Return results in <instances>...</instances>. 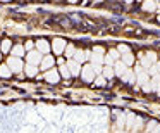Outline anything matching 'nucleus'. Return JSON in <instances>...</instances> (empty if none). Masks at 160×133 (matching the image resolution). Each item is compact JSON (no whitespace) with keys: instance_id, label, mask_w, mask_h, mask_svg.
Returning <instances> with one entry per match:
<instances>
[{"instance_id":"obj_1","label":"nucleus","mask_w":160,"mask_h":133,"mask_svg":"<svg viewBox=\"0 0 160 133\" xmlns=\"http://www.w3.org/2000/svg\"><path fill=\"white\" fill-rule=\"evenodd\" d=\"M7 64H9V67L12 69V73H21V71L24 69V64H22V59H21V57L11 56V57L7 59Z\"/></svg>"},{"instance_id":"obj_2","label":"nucleus","mask_w":160,"mask_h":133,"mask_svg":"<svg viewBox=\"0 0 160 133\" xmlns=\"http://www.w3.org/2000/svg\"><path fill=\"white\" fill-rule=\"evenodd\" d=\"M26 61H28V64H36V66H40L43 61V56L40 50H29L28 56H26Z\"/></svg>"},{"instance_id":"obj_3","label":"nucleus","mask_w":160,"mask_h":133,"mask_svg":"<svg viewBox=\"0 0 160 133\" xmlns=\"http://www.w3.org/2000/svg\"><path fill=\"white\" fill-rule=\"evenodd\" d=\"M81 76H83V80L86 81V83H91V81H95V76H97V73H95L93 66H84L83 69H81Z\"/></svg>"},{"instance_id":"obj_4","label":"nucleus","mask_w":160,"mask_h":133,"mask_svg":"<svg viewBox=\"0 0 160 133\" xmlns=\"http://www.w3.org/2000/svg\"><path fill=\"white\" fill-rule=\"evenodd\" d=\"M52 49H53V52L55 54H62L64 50L67 49V45H66V40H62V38H55L53 40V45H52Z\"/></svg>"},{"instance_id":"obj_5","label":"nucleus","mask_w":160,"mask_h":133,"mask_svg":"<svg viewBox=\"0 0 160 133\" xmlns=\"http://www.w3.org/2000/svg\"><path fill=\"white\" fill-rule=\"evenodd\" d=\"M59 78H60V73L57 69L45 71V80L48 81V83H59Z\"/></svg>"},{"instance_id":"obj_6","label":"nucleus","mask_w":160,"mask_h":133,"mask_svg":"<svg viewBox=\"0 0 160 133\" xmlns=\"http://www.w3.org/2000/svg\"><path fill=\"white\" fill-rule=\"evenodd\" d=\"M53 64H55V59H53L52 56H43V61H42V64H40V69L48 71V69L53 67Z\"/></svg>"},{"instance_id":"obj_7","label":"nucleus","mask_w":160,"mask_h":133,"mask_svg":"<svg viewBox=\"0 0 160 133\" xmlns=\"http://www.w3.org/2000/svg\"><path fill=\"white\" fill-rule=\"evenodd\" d=\"M119 57H121V52H119L117 49H114V50H110V52H108V56H105V61H103V62L107 64V66H110V64H114L115 61L119 59Z\"/></svg>"},{"instance_id":"obj_8","label":"nucleus","mask_w":160,"mask_h":133,"mask_svg":"<svg viewBox=\"0 0 160 133\" xmlns=\"http://www.w3.org/2000/svg\"><path fill=\"white\" fill-rule=\"evenodd\" d=\"M67 66H69V69H71V74L72 76H78V74H81V64L78 62V61H74V59H71L69 62H67Z\"/></svg>"},{"instance_id":"obj_9","label":"nucleus","mask_w":160,"mask_h":133,"mask_svg":"<svg viewBox=\"0 0 160 133\" xmlns=\"http://www.w3.org/2000/svg\"><path fill=\"white\" fill-rule=\"evenodd\" d=\"M38 69L40 67L36 66V64H28V66H24V73L28 78H35L36 74H38Z\"/></svg>"},{"instance_id":"obj_10","label":"nucleus","mask_w":160,"mask_h":133,"mask_svg":"<svg viewBox=\"0 0 160 133\" xmlns=\"http://www.w3.org/2000/svg\"><path fill=\"white\" fill-rule=\"evenodd\" d=\"M36 50H40L42 54H48L50 52V45L47 40H38L36 42Z\"/></svg>"},{"instance_id":"obj_11","label":"nucleus","mask_w":160,"mask_h":133,"mask_svg":"<svg viewBox=\"0 0 160 133\" xmlns=\"http://www.w3.org/2000/svg\"><path fill=\"white\" fill-rule=\"evenodd\" d=\"M126 67H128V66H126V64L122 62V61H119V62L115 61V62H114V71H115V74H117V76H122V74H124L126 71H128Z\"/></svg>"},{"instance_id":"obj_12","label":"nucleus","mask_w":160,"mask_h":133,"mask_svg":"<svg viewBox=\"0 0 160 133\" xmlns=\"http://www.w3.org/2000/svg\"><path fill=\"white\" fill-rule=\"evenodd\" d=\"M88 56H90V52H84V50H76V54H74V57L72 59L74 61H78V62H84V61L88 59Z\"/></svg>"},{"instance_id":"obj_13","label":"nucleus","mask_w":160,"mask_h":133,"mask_svg":"<svg viewBox=\"0 0 160 133\" xmlns=\"http://www.w3.org/2000/svg\"><path fill=\"white\" fill-rule=\"evenodd\" d=\"M24 47H22V45H14V47H12V50H11V54H12V56H14V57H21V59H22V57H26L24 56Z\"/></svg>"},{"instance_id":"obj_14","label":"nucleus","mask_w":160,"mask_h":133,"mask_svg":"<svg viewBox=\"0 0 160 133\" xmlns=\"http://www.w3.org/2000/svg\"><path fill=\"white\" fill-rule=\"evenodd\" d=\"M88 59L91 61V64H102L103 62V56H102V54H97V52H91L90 56H88Z\"/></svg>"},{"instance_id":"obj_15","label":"nucleus","mask_w":160,"mask_h":133,"mask_svg":"<svg viewBox=\"0 0 160 133\" xmlns=\"http://www.w3.org/2000/svg\"><path fill=\"white\" fill-rule=\"evenodd\" d=\"M12 42L11 40H2V42H0V50H2V52L4 54H7V52H11L12 50Z\"/></svg>"},{"instance_id":"obj_16","label":"nucleus","mask_w":160,"mask_h":133,"mask_svg":"<svg viewBox=\"0 0 160 133\" xmlns=\"http://www.w3.org/2000/svg\"><path fill=\"white\" fill-rule=\"evenodd\" d=\"M12 69L9 67V64H2L0 66V78H11Z\"/></svg>"},{"instance_id":"obj_17","label":"nucleus","mask_w":160,"mask_h":133,"mask_svg":"<svg viewBox=\"0 0 160 133\" xmlns=\"http://www.w3.org/2000/svg\"><path fill=\"white\" fill-rule=\"evenodd\" d=\"M59 73L62 74V78H71V76H72V74H71V69H69V66H67V64H60Z\"/></svg>"},{"instance_id":"obj_18","label":"nucleus","mask_w":160,"mask_h":133,"mask_svg":"<svg viewBox=\"0 0 160 133\" xmlns=\"http://www.w3.org/2000/svg\"><path fill=\"white\" fill-rule=\"evenodd\" d=\"M157 4H155V0H145L143 2V11H155Z\"/></svg>"},{"instance_id":"obj_19","label":"nucleus","mask_w":160,"mask_h":133,"mask_svg":"<svg viewBox=\"0 0 160 133\" xmlns=\"http://www.w3.org/2000/svg\"><path fill=\"white\" fill-rule=\"evenodd\" d=\"M121 78H122L124 81H128V83H134V80H136V78H134V74L131 73V69H128V71H126V73L122 74Z\"/></svg>"},{"instance_id":"obj_20","label":"nucleus","mask_w":160,"mask_h":133,"mask_svg":"<svg viewBox=\"0 0 160 133\" xmlns=\"http://www.w3.org/2000/svg\"><path fill=\"white\" fill-rule=\"evenodd\" d=\"M122 62H124L126 66H131V64L134 62V56H132L131 52H129V54H124V56H122Z\"/></svg>"},{"instance_id":"obj_21","label":"nucleus","mask_w":160,"mask_h":133,"mask_svg":"<svg viewBox=\"0 0 160 133\" xmlns=\"http://www.w3.org/2000/svg\"><path fill=\"white\" fill-rule=\"evenodd\" d=\"M102 73H103V76H105V78H112V76H115V71H114V67H110V66H105Z\"/></svg>"},{"instance_id":"obj_22","label":"nucleus","mask_w":160,"mask_h":133,"mask_svg":"<svg viewBox=\"0 0 160 133\" xmlns=\"http://www.w3.org/2000/svg\"><path fill=\"white\" fill-rule=\"evenodd\" d=\"M74 54H76V49H74V45H69L66 49V57H69V59H72Z\"/></svg>"},{"instance_id":"obj_23","label":"nucleus","mask_w":160,"mask_h":133,"mask_svg":"<svg viewBox=\"0 0 160 133\" xmlns=\"http://www.w3.org/2000/svg\"><path fill=\"white\" fill-rule=\"evenodd\" d=\"M105 83H107V78L105 76H100V78L95 80V85H97V87H105Z\"/></svg>"},{"instance_id":"obj_24","label":"nucleus","mask_w":160,"mask_h":133,"mask_svg":"<svg viewBox=\"0 0 160 133\" xmlns=\"http://www.w3.org/2000/svg\"><path fill=\"white\" fill-rule=\"evenodd\" d=\"M117 50L122 54V56H124V54H129V52H131V49H129V47H126V45H119Z\"/></svg>"},{"instance_id":"obj_25","label":"nucleus","mask_w":160,"mask_h":133,"mask_svg":"<svg viewBox=\"0 0 160 133\" xmlns=\"http://www.w3.org/2000/svg\"><path fill=\"white\" fill-rule=\"evenodd\" d=\"M146 57L150 59V62H155V61H157V54L155 52H148V54H146Z\"/></svg>"},{"instance_id":"obj_26","label":"nucleus","mask_w":160,"mask_h":133,"mask_svg":"<svg viewBox=\"0 0 160 133\" xmlns=\"http://www.w3.org/2000/svg\"><path fill=\"white\" fill-rule=\"evenodd\" d=\"M24 49L28 50V52H29V50H35V43H33V42H26L24 43Z\"/></svg>"},{"instance_id":"obj_27","label":"nucleus","mask_w":160,"mask_h":133,"mask_svg":"<svg viewBox=\"0 0 160 133\" xmlns=\"http://www.w3.org/2000/svg\"><path fill=\"white\" fill-rule=\"evenodd\" d=\"M93 52L102 54V56H103V54H105V49H103V47H100V45H98V47H95V49H93Z\"/></svg>"},{"instance_id":"obj_28","label":"nucleus","mask_w":160,"mask_h":133,"mask_svg":"<svg viewBox=\"0 0 160 133\" xmlns=\"http://www.w3.org/2000/svg\"><path fill=\"white\" fill-rule=\"evenodd\" d=\"M91 66H93V69H95V73H97V74L102 73V66H100V64H91Z\"/></svg>"},{"instance_id":"obj_29","label":"nucleus","mask_w":160,"mask_h":133,"mask_svg":"<svg viewBox=\"0 0 160 133\" xmlns=\"http://www.w3.org/2000/svg\"><path fill=\"white\" fill-rule=\"evenodd\" d=\"M153 133H160V126H157V128H155V131H153Z\"/></svg>"},{"instance_id":"obj_30","label":"nucleus","mask_w":160,"mask_h":133,"mask_svg":"<svg viewBox=\"0 0 160 133\" xmlns=\"http://www.w3.org/2000/svg\"><path fill=\"white\" fill-rule=\"evenodd\" d=\"M69 2H71V4H76V2H78V0H69Z\"/></svg>"},{"instance_id":"obj_31","label":"nucleus","mask_w":160,"mask_h":133,"mask_svg":"<svg viewBox=\"0 0 160 133\" xmlns=\"http://www.w3.org/2000/svg\"><path fill=\"white\" fill-rule=\"evenodd\" d=\"M0 2H11V0H0Z\"/></svg>"},{"instance_id":"obj_32","label":"nucleus","mask_w":160,"mask_h":133,"mask_svg":"<svg viewBox=\"0 0 160 133\" xmlns=\"http://www.w3.org/2000/svg\"><path fill=\"white\" fill-rule=\"evenodd\" d=\"M126 2H128V4H131V2H132V0H126Z\"/></svg>"},{"instance_id":"obj_33","label":"nucleus","mask_w":160,"mask_h":133,"mask_svg":"<svg viewBox=\"0 0 160 133\" xmlns=\"http://www.w3.org/2000/svg\"><path fill=\"white\" fill-rule=\"evenodd\" d=\"M0 59H2V50H0Z\"/></svg>"},{"instance_id":"obj_34","label":"nucleus","mask_w":160,"mask_h":133,"mask_svg":"<svg viewBox=\"0 0 160 133\" xmlns=\"http://www.w3.org/2000/svg\"><path fill=\"white\" fill-rule=\"evenodd\" d=\"M158 21H160V16H158Z\"/></svg>"},{"instance_id":"obj_35","label":"nucleus","mask_w":160,"mask_h":133,"mask_svg":"<svg viewBox=\"0 0 160 133\" xmlns=\"http://www.w3.org/2000/svg\"><path fill=\"white\" fill-rule=\"evenodd\" d=\"M97 2H100V0H97Z\"/></svg>"}]
</instances>
